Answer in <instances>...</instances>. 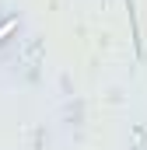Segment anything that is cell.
<instances>
[{"instance_id":"2","label":"cell","mask_w":147,"mask_h":150,"mask_svg":"<svg viewBox=\"0 0 147 150\" xmlns=\"http://www.w3.org/2000/svg\"><path fill=\"white\" fill-rule=\"evenodd\" d=\"M130 150H147V122H133V133H130Z\"/></svg>"},{"instance_id":"1","label":"cell","mask_w":147,"mask_h":150,"mask_svg":"<svg viewBox=\"0 0 147 150\" xmlns=\"http://www.w3.org/2000/svg\"><path fill=\"white\" fill-rule=\"evenodd\" d=\"M21 28H25V14L21 11H0V52L11 42H18Z\"/></svg>"}]
</instances>
